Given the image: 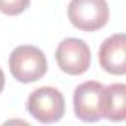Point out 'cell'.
Wrapping results in <instances>:
<instances>
[{"instance_id": "cell-6", "label": "cell", "mask_w": 126, "mask_h": 126, "mask_svg": "<svg viewBox=\"0 0 126 126\" xmlns=\"http://www.w3.org/2000/svg\"><path fill=\"white\" fill-rule=\"evenodd\" d=\"M99 65L110 74L122 76L126 73V36L113 34L99 47Z\"/></svg>"}, {"instance_id": "cell-4", "label": "cell", "mask_w": 126, "mask_h": 126, "mask_svg": "<svg viewBox=\"0 0 126 126\" xmlns=\"http://www.w3.org/2000/svg\"><path fill=\"white\" fill-rule=\"evenodd\" d=\"M58 67L71 76H79L88 71L91 67V49L89 46L76 37L62 40L55 52Z\"/></svg>"}, {"instance_id": "cell-8", "label": "cell", "mask_w": 126, "mask_h": 126, "mask_svg": "<svg viewBox=\"0 0 126 126\" xmlns=\"http://www.w3.org/2000/svg\"><path fill=\"white\" fill-rule=\"evenodd\" d=\"M28 6L30 0H0V12L9 16L22 14Z\"/></svg>"}, {"instance_id": "cell-9", "label": "cell", "mask_w": 126, "mask_h": 126, "mask_svg": "<svg viewBox=\"0 0 126 126\" xmlns=\"http://www.w3.org/2000/svg\"><path fill=\"white\" fill-rule=\"evenodd\" d=\"M3 88H5V74H3L2 68H0V94H2Z\"/></svg>"}, {"instance_id": "cell-2", "label": "cell", "mask_w": 126, "mask_h": 126, "mask_svg": "<svg viewBox=\"0 0 126 126\" xmlns=\"http://www.w3.org/2000/svg\"><path fill=\"white\" fill-rule=\"evenodd\" d=\"M28 113L40 123H55L65 113V101L58 89L43 86L30 94L27 99Z\"/></svg>"}, {"instance_id": "cell-1", "label": "cell", "mask_w": 126, "mask_h": 126, "mask_svg": "<svg viewBox=\"0 0 126 126\" xmlns=\"http://www.w3.org/2000/svg\"><path fill=\"white\" fill-rule=\"evenodd\" d=\"M9 70L18 82L31 83L46 74L47 61L39 47L22 45L12 50L9 56Z\"/></svg>"}, {"instance_id": "cell-3", "label": "cell", "mask_w": 126, "mask_h": 126, "mask_svg": "<svg viewBox=\"0 0 126 126\" xmlns=\"http://www.w3.org/2000/svg\"><path fill=\"white\" fill-rule=\"evenodd\" d=\"M110 16L105 0H71L68 5L70 22L82 31H96L102 28Z\"/></svg>"}, {"instance_id": "cell-7", "label": "cell", "mask_w": 126, "mask_h": 126, "mask_svg": "<svg viewBox=\"0 0 126 126\" xmlns=\"http://www.w3.org/2000/svg\"><path fill=\"white\" fill-rule=\"evenodd\" d=\"M101 116L111 122H122L126 117V86L113 83L104 86L101 94Z\"/></svg>"}, {"instance_id": "cell-5", "label": "cell", "mask_w": 126, "mask_h": 126, "mask_svg": "<svg viewBox=\"0 0 126 126\" xmlns=\"http://www.w3.org/2000/svg\"><path fill=\"white\" fill-rule=\"evenodd\" d=\"M102 83L99 82H85L79 85L73 95L74 114L82 122H98L101 116V94Z\"/></svg>"}]
</instances>
